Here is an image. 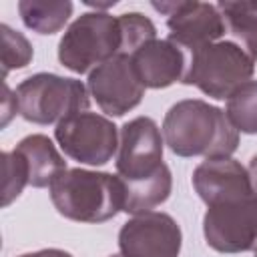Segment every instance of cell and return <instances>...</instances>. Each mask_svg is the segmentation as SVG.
<instances>
[{
  "label": "cell",
  "mask_w": 257,
  "mask_h": 257,
  "mask_svg": "<svg viewBox=\"0 0 257 257\" xmlns=\"http://www.w3.org/2000/svg\"><path fill=\"white\" fill-rule=\"evenodd\" d=\"M193 187L207 205L203 235L219 253L257 247V191L249 169L231 157L207 159L193 171Z\"/></svg>",
  "instance_id": "cell-1"
},
{
  "label": "cell",
  "mask_w": 257,
  "mask_h": 257,
  "mask_svg": "<svg viewBox=\"0 0 257 257\" xmlns=\"http://www.w3.org/2000/svg\"><path fill=\"white\" fill-rule=\"evenodd\" d=\"M163 139L177 157H231L239 145V131L227 112L201 98L173 104L163 120Z\"/></svg>",
  "instance_id": "cell-2"
},
{
  "label": "cell",
  "mask_w": 257,
  "mask_h": 257,
  "mask_svg": "<svg viewBox=\"0 0 257 257\" xmlns=\"http://www.w3.org/2000/svg\"><path fill=\"white\" fill-rule=\"evenodd\" d=\"M56 211L78 223H104L124 209V185L118 175L66 169L50 185Z\"/></svg>",
  "instance_id": "cell-3"
},
{
  "label": "cell",
  "mask_w": 257,
  "mask_h": 257,
  "mask_svg": "<svg viewBox=\"0 0 257 257\" xmlns=\"http://www.w3.org/2000/svg\"><path fill=\"white\" fill-rule=\"evenodd\" d=\"M255 62L235 40L223 38L187 52V70L181 82L197 86L211 98L225 100L251 80Z\"/></svg>",
  "instance_id": "cell-4"
},
{
  "label": "cell",
  "mask_w": 257,
  "mask_h": 257,
  "mask_svg": "<svg viewBox=\"0 0 257 257\" xmlns=\"http://www.w3.org/2000/svg\"><path fill=\"white\" fill-rule=\"evenodd\" d=\"M120 52L122 30L118 16L100 10L80 14L58 42L60 64L76 74L92 72Z\"/></svg>",
  "instance_id": "cell-5"
},
{
  "label": "cell",
  "mask_w": 257,
  "mask_h": 257,
  "mask_svg": "<svg viewBox=\"0 0 257 257\" xmlns=\"http://www.w3.org/2000/svg\"><path fill=\"white\" fill-rule=\"evenodd\" d=\"M18 112L34 124L62 122L64 118L84 112L90 104L86 86L76 78L38 72L16 86Z\"/></svg>",
  "instance_id": "cell-6"
},
{
  "label": "cell",
  "mask_w": 257,
  "mask_h": 257,
  "mask_svg": "<svg viewBox=\"0 0 257 257\" xmlns=\"http://www.w3.org/2000/svg\"><path fill=\"white\" fill-rule=\"evenodd\" d=\"M54 139L70 159L100 167L118 153L120 135L110 118L84 110L58 122Z\"/></svg>",
  "instance_id": "cell-7"
},
{
  "label": "cell",
  "mask_w": 257,
  "mask_h": 257,
  "mask_svg": "<svg viewBox=\"0 0 257 257\" xmlns=\"http://www.w3.org/2000/svg\"><path fill=\"white\" fill-rule=\"evenodd\" d=\"M151 6L167 16L169 40H173L185 52H193L227 36V24L217 4L177 0L153 2Z\"/></svg>",
  "instance_id": "cell-8"
},
{
  "label": "cell",
  "mask_w": 257,
  "mask_h": 257,
  "mask_svg": "<svg viewBox=\"0 0 257 257\" xmlns=\"http://www.w3.org/2000/svg\"><path fill=\"white\" fill-rule=\"evenodd\" d=\"M88 92L102 112L122 116L141 104L145 86L133 66L131 54H116L88 74Z\"/></svg>",
  "instance_id": "cell-9"
},
{
  "label": "cell",
  "mask_w": 257,
  "mask_h": 257,
  "mask_svg": "<svg viewBox=\"0 0 257 257\" xmlns=\"http://www.w3.org/2000/svg\"><path fill=\"white\" fill-rule=\"evenodd\" d=\"M181 245V227L171 215L161 211L135 215L118 231L122 257H179Z\"/></svg>",
  "instance_id": "cell-10"
},
{
  "label": "cell",
  "mask_w": 257,
  "mask_h": 257,
  "mask_svg": "<svg viewBox=\"0 0 257 257\" xmlns=\"http://www.w3.org/2000/svg\"><path fill=\"white\" fill-rule=\"evenodd\" d=\"M114 163L122 181L147 179L165 165L163 135L151 116H137L122 124Z\"/></svg>",
  "instance_id": "cell-11"
},
{
  "label": "cell",
  "mask_w": 257,
  "mask_h": 257,
  "mask_svg": "<svg viewBox=\"0 0 257 257\" xmlns=\"http://www.w3.org/2000/svg\"><path fill=\"white\" fill-rule=\"evenodd\" d=\"M131 58L145 88H167L183 80L187 70V52L169 38L145 42Z\"/></svg>",
  "instance_id": "cell-12"
},
{
  "label": "cell",
  "mask_w": 257,
  "mask_h": 257,
  "mask_svg": "<svg viewBox=\"0 0 257 257\" xmlns=\"http://www.w3.org/2000/svg\"><path fill=\"white\" fill-rule=\"evenodd\" d=\"M14 151L26 161L28 185L36 189L50 187L54 179L66 171V161L46 135H28L14 147Z\"/></svg>",
  "instance_id": "cell-13"
},
{
  "label": "cell",
  "mask_w": 257,
  "mask_h": 257,
  "mask_svg": "<svg viewBox=\"0 0 257 257\" xmlns=\"http://www.w3.org/2000/svg\"><path fill=\"white\" fill-rule=\"evenodd\" d=\"M122 185H124L122 211L131 215H141L169 199L173 189V177H171V169L163 165L155 175L139 181H122Z\"/></svg>",
  "instance_id": "cell-14"
},
{
  "label": "cell",
  "mask_w": 257,
  "mask_h": 257,
  "mask_svg": "<svg viewBox=\"0 0 257 257\" xmlns=\"http://www.w3.org/2000/svg\"><path fill=\"white\" fill-rule=\"evenodd\" d=\"M225 24L227 38L235 40L253 60H257V2H217Z\"/></svg>",
  "instance_id": "cell-15"
},
{
  "label": "cell",
  "mask_w": 257,
  "mask_h": 257,
  "mask_svg": "<svg viewBox=\"0 0 257 257\" xmlns=\"http://www.w3.org/2000/svg\"><path fill=\"white\" fill-rule=\"evenodd\" d=\"M72 2L68 0H20L18 12L26 28L38 34H54L72 16Z\"/></svg>",
  "instance_id": "cell-16"
},
{
  "label": "cell",
  "mask_w": 257,
  "mask_h": 257,
  "mask_svg": "<svg viewBox=\"0 0 257 257\" xmlns=\"http://www.w3.org/2000/svg\"><path fill=\"white\" fill-rule=\"evenodd\" d=\"M225 112L239 133L257 135V80L241 84L227 98Z\"/></svg>",
  "instance_id": "cell-17"
},
{
  "label": "cell",
  "mask_w": 257,
  "mask_h": 257,
  "mask_svg": "<svg viewBox=\"0 0 257 257\" xmlns=\"http://www.w3.org/2000/svg\"><path fill=\"white\" fill-rule=\"evenodd\" d=\"M0 32H2V72L6 78L10 70L28 66L34 56V50L28 38L22 32L10 28L8 24H2Z\"/></svg>",
  "instance_id": "cell-18"
},
{
  "label": "cell",
  "mask_w": 257,
  "mask_h": 257,
  "mask_svg": "<svg viewBox=\"0 0 257 257\" xmlns=\"http://www.w3.org/2000/svg\"><path fill=\"white\" fill-rule=\"evenodd\" d=\"M118 22H120V30H122V52L124 54H133L145 42L157 38L155 24L151 22V18H147L141 12L120 14Z\"/></svg>",
  "instance_id": "cell-19"
},
{
  "label": "cell",
  "mask_w": 257,
  "mask_h": 257,
  "mask_svg": "<svg viewBox=\"0 0 257 257\" xmlns=\"http://www.w3.org/2000/svg\"><path fill=\"white\" fill-rule=\"evenodd\" d=\"M2 169H4V181H2V205L8 207L14 199L20 197L22 189L28 185V167L26 161L16 151L2 153Z\"/></svg>",
  "instance_id": "cell-20"
},
{
  "label": "cell",
  "mask_w": 257,
  "mask_h": 257,
  "mask_svg": "<svg viewBox=\"0 0 257 257\" xmlns=\"http://www.w3.org/2000/svg\"><path fill=\"white\" fill-rule=\"evenodd\" d=\"M18 112V98L16 92L12 94V90L8 88V84H4V98H2V126H6L10 122V118Z\"/></svg>",
  "instance_id": "cell-21"
},
{
  "label": "cell",
  "mask_w": 257,
  "mask_h": 257,
  "mask_svg": "<svg viewBox=\"0 0 257 257\" xmlns=\"http://www.w3.org/2000/svg\"><path fill=\"white\" fill-rule=\"evenodd\" d=\"M18 257H72L68 251L62 249H40V251H32V253H24Z\"/></svg>",
  "instance_id": "cell-22"
},
{
  "label": "cell",
  "mask_w": 257,
  "mask_h": 257,
  "mask_svg": "<svg viewBox=\"0 0 257 257\" xmlns=\"http://www.w3.org/2000/svg\"><path fill=\"white\" fill-rule=\"evenodd\" d=\"M249 175H251V181H253V187H255V191H257V155L251 159V163H249Z\"/></svg>",
  "instance_id": "cell-23"
},
{
  "label": "cell",
  "mask_w": 257,
  "mask_h": 257,
  "mask_svg": "<svg viewBox=\"0 0 257 257\" xmlns=\"http://www.w3.org/2000/svg\"><path fill=\"white\" fill-rule=\"evenodd\" d=\"M110 257H122V255H120V253H118V255H110Z\"/></svg>",
  "instance_id": "cell-24"
},
{
  "label": "cell",
  "mask_w": 257,
  "mask_h": 257,
  "mask_svg": "<svg viewBox=\"0 0 257 257\" xmlns=\"http://www.w3.org/2000/svg\"><path fill=\"white\" fill-rule=\"evenodd\" d=\"M253 257H257V247H255V255H253Z\"/></svg>",
  "instance_id": "cell-25"
}]
</instances>
